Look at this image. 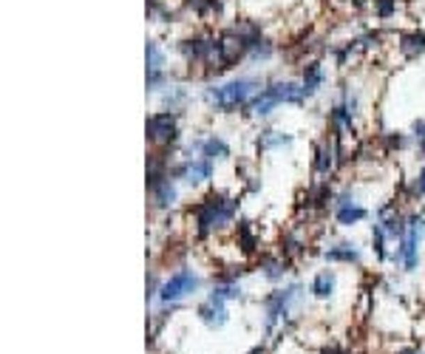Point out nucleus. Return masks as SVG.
<instances>
[{"mask_svg":"<svg viewBox=\"0 0 425 354\" xmlns=\"http://www.w3.org/2000/svg\"><path fill=\"white\" fill-rule=\"evenodd\" d=\"M252 354H264V348H252Z\"/></svg>","mask_w":425,"mask_h":354,"instance_id":"obj_28","label":"nucleus"},{"mask_svg":"<svg viewBox=\"0 0 425 354\" xmlns=\"http://www.w3.org/2000/svg\"><path fill=\"white\" fill-rule=\"evenodd\" d=\"M312 292H315L318 298H329V295L334 292V275H332V272H320V275H315V281H312Z\"/></svg>","mask_w":425,"mask_h":354,"instance_id":"obj_17","label":"nucleus"},{"mask_svg":"<svg viewBox=\"0 0 425 354\" xmlns=\"http://www.w3.org/2000/svg\"><path fill=\"white\" fill-rule=\"evenodd\" d=\"M422 233H425V218L414 215L408 221V233H405V238H403V244H400V249L394 255V261H400L405 270H417V244H419Z\"/></svg>","mask_w":425,"mask_h":354,"instance_id":"obj_4","label":"nucleus"},{"mask_svg":"<svg viewBox=\"0 0 425 354\" xmlns=\"http://www.w3.org/2000/svg\"><path fill=\"white\" fill-rule=\"evenodd\" d=\"M326 261H340V263H352L360 261V252L355 244H337L332 249H326Z\"/></svg>","mask_w":425,"mask_h":354,"instance_id":"obj_12","label":"nucleus"},{"mask_svg":"<svg viewBox=\"0 0 425 354\" xmlns=\"http://www.w3.org/2000/svg\"><path fill=\"white\" fill-rule=\"evenodd\" d=\"M238 295H241V289H238L235 284H227V286H216V289H212V295H210V298H216V300H222V303H224V300H235Z\"/></svg>","mask_w":425,"mask_h":354,"instance_id":"obj_21","label":"nucleus"},{"mask_svg":"<svg viewBox=\"0 0 425 354\" xmlns=\"http://www.w3.org/2000/svg\"><path fill=\"white\" fill-rule=\"evenodd\" d=\"M261 267H264V275H267L270 281H278V278H284V272H286V263H284V261H272V258H267Z\"/></svg>","mask_w":425,"mask_h":354,"instance_id":"obj_20","label":"nucleus"},{"mask_svg":"<svg viewBox=\"0 0 425 354\" xmlns=\"http://www.w3.org/2000/svg\"><path fill=\"white\" fill-rule=\"evenodd\" d=\"M292 139L289 137H272V130H270V134H267V139L261 142V148H267V145H289Z\"/></svg>","mask_w":425,"mask_h":354,"instance_id":"obj_24","label":"nucleus"},{"mask_svg":"<svg viewBox=\"0 0 425 354\" xmlns=\"http://www.w3.org/2000/svg\"><path fill=\"white\" fill-rule=\"evenodd\" d=\"M258 88V82L249 79V77H241V79H233L227 85H216V88H210L207 91V100L210 102H216L219 108H235V105H244L252 91Z\"/></svg>","mask_w":425,"mask_h":354,"instance_id":"obj_3","label":"nucleus"},{"mask_svg":"<svg viewBox=\"0 0 425 354\" xmlns=\"http://www.w3.org/2000/svg\"><path fill=\"white\" fill-rule=\"evenodd\" d=\"M419 148H422V153H425V139H419Z\"/></svg>","mask_w":425,"mask_h":354,"instance_id":"obj_29","label":"nucleus"},{"mask_svg":"<svg viewBox=\"0 0 425 354\" xmlns=\"http://www.w3.org/2000/svg\"><path fill=\"white\" fill-rule=\"evenodd\" d=\"M179 128H176V116L170 111H162V114H153L148 119V139L156 142V145H170L176 139Z\"/></svg>","mask_w":425,"mask_h":354,"instance_id":"obj_6","label":"nucleus"},{"mask_svg":"<svg viewBox=\"0 0 425 354\" xmlns=\"http://www.w3.org/2000/svg\"><path fill=\"white\" fill-rule=\"evenodd\" d=\"M304 97H307L304 85H298V82H275V85L264 88V91H261L258 97H255V102L249 105V111H252V114H258V116H267V114H270L275 105H281V102L301 105Z\"/></svg>","mask_w":425,"mask_h":354,"instance_id":"obj_2","label":"nucleus"},{"mask_svg":"<svg viewBox=\"0 0 425 354\" xmlns=\"http://www.w3.org/2000/svg\"><path fill=\"white\" fill-rule=\"evenodd\" d=\"M238 201H230L219 193H210L199 207H196V224H199V236H207L210 230L224 227L233 221Z\"/></svg>","mask_w":425,"mask_h":354,"instance_id":"obj_1","label":"nucleus"},{"mask_svg":"<svg viewBox=\"0 0 425 354\" xmlns=\"http://www.w3.org/2000/svg\"><path fill=\"white\" fill-rule=\"evenodd\" d=\"M397 354H417L414 348H403V351H397Z\"/></svg>","mask_w":425,"mask_h":354,"instance_id":"obj_27","label":"nucleus"},{"mask_svg":"<svg viewBox=\"0 0 425 354\" xmlns=\"http://www.w3.org/2000/svg\"><path fill=\"white\" fill-rule=\"evenodd\" d=\"M323 354H343V351H337V348H326Z\"/></svg>","mask_w":425,"mask_h":354,"instance_id":"obj_26","label":"nucleus"},{"mask_svg":"<svg viewBox=\"0 0 425 354\" xmlns=\"http://www.w3.org/2000/svg\"><path fill=\"white\" fill-rule=\"evenodd\" d=\"M145 54H148V74H153V71H162V66H164V54H162V49L156 46L153 40L148 43Z\"/></svg>","mask_w":425,"mask_h":354,"instance_id":"obj_18","label":"nucleus"},{"mask_svg":"<svg viewBox=\"0 0 425 354\" xmlns=\"http://www.w3.org/2000/svg\"><path fill=\"white\" fill-rule=\"evenodd\" d=\"M173 176H185V179L193 185V182H204L212 176V159H199V162H187V164H179L173 170Z\"/></svg>","mask_w":425,"mask_h":354,"instance_id":"obj_9","label":"nucleus"},{"mask_svg":"<svg viewBox=\"0 0 425 354\" xmlns=\"http://www.w3.org/2000/svg\"><path fill=\"white\" fill-rule=\"evenodd\" d=\"M414 193H417V196H425V167L419 170V176H417V182H414Z\"/></svg>","mask_w":425,"mask_h":354,"instance_id":"obj_25","label":"nucleus"},{"mask_svg":"<svg viewBox=\"0 0 425 354\" xmlns=\"http://www.w3.org/2000/svg\"><path fill=\"white\" fill-rule=\"evenodd\" d=\"M369 213L363 210V207H357V204H346V207H337V221L343 227H352V224H357V221H363Z\"/></svg>","mask_w":425,"mask_h":354,"instance_id":"obj_15","label":"nucleus"},{"mask_svg":"<svg viewBox=\"0 0 425 354\" xmlns=\"http://www.w3.org/2000/svg\"><path fill=\"white\" fill-rule=\"evenodd\" d=\"M295 295H298V286H289V289H278V292H272V295L264 300V309H267V329H272L275 321L286 315L289 300H292Z\"/></svg>","mask_w":425,"mask_h":354,"instance_id":"obj_7","label":"nucleus"},{"mask_svg":"<svg viewBox=\"0 0 425 354\" xmlns=\"http://www.w3.org/2000/svg\"><path fill=\"white\" fill-rule=\"evenodd\" d=\"M320 82H323V68L318 66V63H309L307 66V71H304V91H307V97H312L318 88H320Z\"/></svg>","mask_w":425,"mask_h":354,"instance_id":"obj_14","label":"nucleus"},{"mask_svg":"<svg viewBox=\"0 0 425 354\" xmlns=\"http://www.w3.org/2000/svg\"><path fill=\"white\" fill-rule=\"evenodd\" d=\"M199 275L196 272H190V270H179L176 275H170L164 284H162V289H159V298L167 303V300H179V298H185V295H190L193 289H199Z\"/></svg>","mask_w":425,"mask_h":354,"instance_id":"obj_5","label":"nucleus"},{"mask_svg":"<svg viewBox=\"0 0 425 354\" xmlns=\"http://www.w3.org/2000/svg\"><path fill=\"white\" fill-rule=\"evenodd\" d=\"M150 193H153L156 207H170V204H173V199H176V187L170 185V179H164L162 185H156Z\"/></svg>","mask_w":425,"mask_h":354,"instance_id":"obj_16","label":"nucleus"},{"mask_svg":"<svg viewBox=\"0 0 425 354\" xmlns=\"http://www.w3.org/2000/svg\"><path fill=\"white\" fill-rule=\"evenodd\" d=\"M199 315H201V321H204L207 326H216V329L227 323V309H224V303L216 300V298H207V303L199 306Z\"/></svg>","mask_w":425,"mask_h":354,"instance_id":"obj_10","label":"nucleus"},{"mask_svg":"<svg viewBox=\"0 0 425 354\" xmlns=\"http://www.w3.org/2000/svg\"><path fill=\"white\" fill-rule=\"evenodd\" d=\"M400 52H403L408 60L419 57V54L425 52V34H422V31H408V34H400Z\"/></svg>","mask_w":425,"mask_h":354,"instance_id":"obj_11","label":"nucleus"},{"mask_svg":"<svg viewBox=\"0 0 425 354\" xmlns=\"http://www.w3.org/2000/svg\"><path fill=\"white\" fill-rule=\"evenodd\" d=\"M397 9V0H377V15L380 17H392Z\"/></svg>","mask_w":425,"mask_h":354,"instance_id":"obj_23","label":"nucleus"},{"mask_svg":"<svg viewBox=\"0 0 425 354\" xmlns=\"http://www.w3.org/2000/svg\"><path fill=\"white\" fill-rule=\"evenodd\" d=\"M182 52H185L187 60H204V63H212V60H216V40H210V37L185 40V43H182Z\"/></svg>","mask_w":425,"mask_h":354,"instance_id":"obj_8","label":"nucleus"},{"mask_svg":"<svg viewBox=\"0 0 425 354\" xmlns=\"http://www.w3.org/2000/svg\"><path fill=\"white\" fill-rule=\"evenodd\" d=\"M199 148L204 151L207 159H227L230 156V145L224 139H216V137H210L204 142H199Z\"/></svg>","mask_w":425,"mask_h":354,"instance_id":"obj_13","label":"nucleus"},{"mask_svg":"<svg viewBox=\"0 0 425 354\" xmlns=\"http://www.w3.org/2000/svg\"><path fill=\"white\" fill-rule=\"evenodd\" d=\"M187 6L199 15H207V12H219V0H187Z\"/></svg>","mask_w":425,"mask_h":354,"instance_id":"obj_22","label":"nucleus"},{"mask_svg":"<svg viewBox=\"0 0 425 354\" xmlns=\"http://www.w3.org/2000/svg\"><path fill=\"white\" fill-rule=\"evenodd\" d=\"M332 153H334V148L329 145V142H323L320 148H318V162H315V170L318 173H329V167H332Z\"/></svg>","mask_w":425,"mask_h":354,"instance_id":"obj_19","label":"nucleus"}]
</instances>
